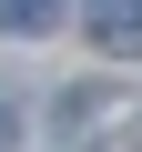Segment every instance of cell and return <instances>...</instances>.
I'll return each instance as SVG.
<instances>
[{
	"mask_svg": "<svg viewBox=\"0 0 142 152\" xmlns=\"http://www.w3.org/2000/svg\"><path fill=\"white\" fill-rule=\"evenodd\" d=\"M91 41L112 61H142V0H91Z\"/></svg>",
	"mask_w": 142,
	"mask_h": 152,
	"instance_id": "obj_1",
	"label": "cell"
},
{
	"mask_svg": "<svg viewBox=\"0 0 142 152\" xmlns=\"http://www.w3.org/2000/svg\"><path fill=\"white\" fill-rule=\"evenodd\" d=\"M0 20H10V31H31V41H41V31H61V0H0Z\"/></svg>",
	"mask_w": 142,
	"mask_h": 152,
	"instance_id": "obj_2",
	"label": "cell"
}]
</instances>
